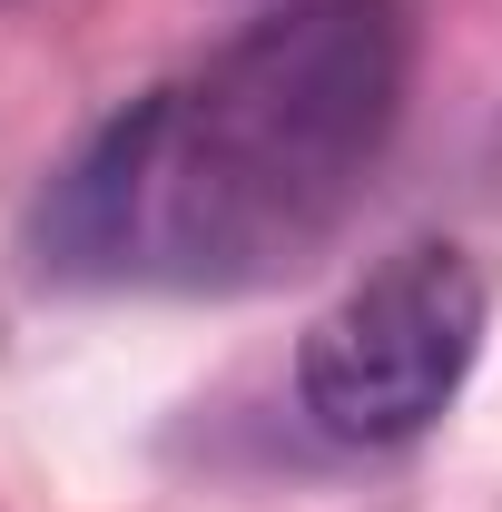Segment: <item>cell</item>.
Wrapping results in <instances>:
<instances>
[{
    "instance_id": "obj_2",
    "label": "cell",
    "mask_w": 502,
    "mask_h": 512,
    "mask_svg": "<svg viewBox=\"0 0 502 512\" xmlns=\"http://www.w3.org/2000/svg\"><path fill=\"white\" fill-rule=\"evenodd\" d=\"M483 325H493V276L463 247H443V237L394 247L306 325L296 404L315 414V434H335L355 453L414 444L463 394L473 355H483Z\"/></svg>"
},
{
    "instance_id": "obj_1",
    "label": "cell",
    "mask_w": 502,
    "mask_h": 512,
    "mask_svg": "<svg viewBox=\"0 0 502 512\" xmlns=\"http://www.w3.org/2000/svg\"><path fill=\"white\" fill-rule=\"evenodd\" d=\"M404 0H286L69 158L50 256L119 286H266L365 197L404 119Z\"/></svg>"
}]
</instances>
